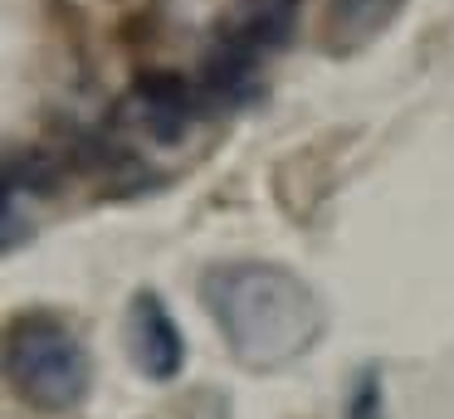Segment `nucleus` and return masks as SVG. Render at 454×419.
<instances>
[{
	"mask_svg": "<svg viewBox=\"0 0 454 419\" xmlns=\"http://www.w3.org/2000/svg\"><path fill=\"white\" fill-rule=\"evenodd\" d=\"M54 181H59V166L40 146H25V151L5 156V195H20V190L44 195V190H54Z\"/></svg>",
	"mask_w": 454,
	"mask_h": 419,
	"instance_id": "7",
	"label": "nucleus"
},
{
	"mask_svg": "<svg viewBox=\"0 0 454 419\" xmlns=\"http://www.w3.org/2000/svg\"><path fill=\"white\" fill-rule=\"evenodd\" d=\"M352 419H381V370H362L352 385Z\"/></svg>",
	"mask_w": 454,
	"mask_h": 419,
	"instance_id": "8",
	"label": "nucleus"
},
{
	"mask_svg": "<svg viewBox=\"0 0 454 419\" xmlns=\"http://www.w3.org/2000/svg\"><path fill=\"white\" fill-rule=\"evenodd\" d=\"M298 10H303V0H239L220 25V44L239 49L249 58H269L288 49L298 29Z\"/></svg>",
	"mask_w": 454,
	"mask_h": 419,
	"instance_id": "5",
	"label": "nucleus"
},
{
	"mask_svg": "<svg viewBox=\"0 0 454 419\" xmlns=\"http://www.w3.org/2000/svg\"><path fill=\"white\" fill-rule=\"evenodd\" d=\"M401 10V0H333L327 5V54H356L362 44H372L391 15Z\"/></svg>",
	"mask_w": 454,
	"mask_h": 419,
	"instance_id": "6",
	"label": "nucleus"
},
{
	"mask_svg": "<svg viewBox=\"0 0 454 419\" xmlns=\"http://www.w3.org/2000/svg\"><path fill=\"white\" fill-rule=\"evenodd\" d=\"M200 302L245 370H284L323 341L327 307L313 283L274 259H230L200 273Z\"/></svg>",
	"mask_w": 454,
	"mask_h": 419,
	"instance_id": "1",
	"label": "nucleus"
},
{
	"mask_svg": "<svg viewBox=\"0 0 454 419\" xmlns=\"http://www.w3.org/2000/svg\"><path fill=\"white\" fill-rule=\"evenodd\" d=\"M128 356L132 366L147 380L167 385L186 370V337H181V322L167 312V302L152 288L132 292L128 302Z\"/></svg>",
	"mask_w": 454,
	"mask_h": 419,
	"instance_id": "3",
	"label": "nucleus"
},
{
	"mask_svg": "<svg viewBox=\"0 0 454 419\" xmlns=\"http://www.w3.org/2000/svg\"><path fill=\"white\" fill-rule=\"evenodd\" d=\"M5 380L40 415H69L93 390V356L64 317L30 312L5 331Z\"/></svg>",
	"mask_w": 454,
	"mask_h": 419,
	"instance_id": "2",
	"label": "nucleus"
},
{
	"mask_svg": "<svg viewBox=\"0 0 454 419\" xmlns=\"http://www.w3.org/2000/svg\"><path fill=\"white\" fill-rule=\"evenodd\" d=\"M200 103H206L200 88L186 83L181 74H142L137 88H132V97H128V113L137 117V127L152 136V142L176 146L181 136L191 132Z\"/></svg>",
	"mask_w": 454,
	"mask_h": 419,
	"instance_id": "4",
	"label": "nucleus"
}]
</instances>
